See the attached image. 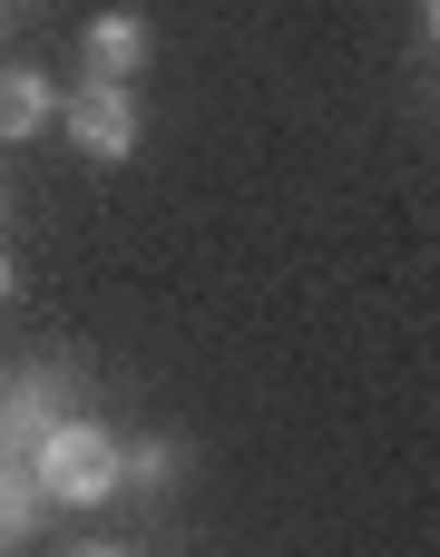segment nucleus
Returning a JSON list of instances; mask_svg holds the SVG:
<instances>
[{"label": "nucleus", "instance_id": "8", "mask_svg": "<svg viewBox=\"0 0 440 557\" xmlns=\"http://www.w3.org/2000/svg\"><path fill=\"white\" fill-rule=\"evenodd\" d=\"M0 304H10V255H0Z\"/></svg>", "mask_w": 440, "mask_h": 557}, {"label": "nucleus", "instance_id": "2", "mask_svg": "<svg viewBox=\"0 0 440 557\" xmlns=\"http://www.w3.org/2000/svg\"><path fill=\"white\" fill-rule=\"evenodd\" d=\"M59 127H69V147H78L88 166H127V157H137V98H127V78L69 88V98H59Z\"/></svg>", "mask_w": 440, "mask_h": 557}, {"label": "nucleus", "instance_id": "1", "mask_svg": "<svg viewBox=\"0 0 440 557\" xmlns=\"http://www.w3.org/2000/svg\"><path fill=\"white\" fill-rule=\"evenodd\" d=\"M118 450H127V441H118L108 421L69 411V421H49V431L29 441V480H39V499H49V509H108V499H127Z\"/></svg>", "mask_w": 440, "mask_h": 557}, {"label": "nucleus", "instance_id": "4", "mask_svg": "<svg viewBox=\"0 0 440 557\" xmlns=\"http://www.w3.org/2000/svg\"><path fill=\"white\" fill-rule=\"evenodd\" d=\"M78 49H88V78H137L147 69V20L137 10H98L78 29Z\"/></svg>", "mask_w": 440, "mask_h": 557}, {"label": "nucleus", "instance_id": "3", "mask_svg": "<svg viewBox=\"0 0 440 557\" xmlns=\"http://www.w3.org/2000/svg\"><path fill=\"white\" fill-rule=\"evenodd\" d=\"M69 411H88V401H78V372L29 362V372L0 392V450H20V460H29V441H39L49 421H69Z\"/></svg>", "mask_w": 440, "mask_h": 557}, {"label": "nucleus", "instance_id": "7", "mask_svg": "<svg viewBox=\"0 0 440 557\" xmlns=\"http://www.w3.org/2000/svg\"><path fill=\"white\" fill-rule=\"evenodd\" d=\"M176 470H186V460H176V441H137V450H118V480H127L137 499H167V490H176Z\"/></svg>", "mask_w": 440, "mask_h": 557}, {"label": "nucleus", "instance_id": "9", "mask_svg": "<svg viewBox=\"0 0 440 557\" xmlns=\"http://www.w3.org/2000/svg\"><path fill=\"white\" fill-rule=\"evenodd\" d=\"M0 10H10V0H0Z\"/></svg>", "mask_w": 440, "mask_h": 557}, {"label": "nucleus", "instance_id": "5", "mask_svg": "<svg viewBox=\"0 0 440 557\" xmlns=\"http://www.w3.org/2000/svg\"><path fill=\"white\" fill-rule=\"evenodd\" d=\"M59 127V88L39 69H0V137H39Z\"/></svg>", "mask_w": 440, "mask_h": 557}, {"label": "nucleus", "instance_id": "6", "mask_svg": "<svg viewBox=\"0 0 440 557\" xmlns=\"http://www.w3.org/2000/svg\"><path fill=\"white\" fill-rule=\"evenodd\" d=\"M29 519H39V480H29V460H20V450H0V548H20V539H29Z\"/></svg>", "mask_w": 440, "mask_h": 557}]
</instances>
